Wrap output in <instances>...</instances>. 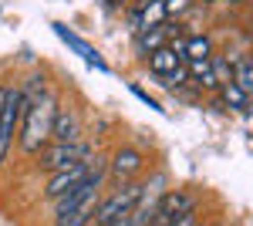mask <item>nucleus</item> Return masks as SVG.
Returning a JSON list of instances; mask_svg holds the SVG:
<instances>
[{"label":"nucleus","instance_id":"nucleus-20","mask_svg":"<svg viewBox=\"0 0 253 226\" xmlns=\"http://www.w3.org/2000/svg\"><path fill=\"white\" fill-rule=\"evenodd\" d=\"M230 3H233V7H240V3H247V0H230Z\"/></svg>","mask_w":253,"mask_h":226},{"label":"nucleus","instance_id":"nucleus-8","mask_svg":"<svg viewBox=\"0 0 253 226\" xmlns=\"http://www.w3.org/2000/svg\"><path fill=\"white\" fill-rule=\"evenodd\" d=\"M51 142H81V118L68 108L54 112V125H51Z\"/></svg>","mask_w":253,"mask_h":226},{"label":"nucleus","instance_id":"nucleus-7","mask_svg":"<svg viewBox=\"0 0 253 226\" xmlns=\"http://www.w3.org/2000/svg\"><path fill=\"white\" fill-rule=\"evenodd\" d=\"M145 64H149V75H152V78L166 81V78L172 75V71H179V68H182L186 61H182V57H179L172 47L166 44V47H159V51H152V54L145 57Z\"/></svg>","mask_w":253,"mask_h":226},{"label":"nucleus","instance_id":"nucleus-11","mask_svg":"<svg viewBox=\"0 0 253 226\" xmlns=\"http://www.w3.org/2000/svg\"><path fill=\"white\" fill-rule=\"evenodd\" d=\"M186 71H189V81H196L199 88L219 91V81H216L213 68H210V61H189V64H186Z\"/></svg>","mask_w":253,"mask_h":226},{"label":"nucleus","instance_id":"nucleus-17","mask_svg":"<svg viewBox=\"0 0 253 226\" xmlns=\"http://www.w3.org/2000/svg\"><path fill=\"white\" fill-rule=\"evenodd\" d=\"M105 7H128V0H105Z\"/></svg>","mask_w":253,"mask_h":226},{"label":"nucleus","instance_id":"nucleus-13","mask_svg":"<svg viewBox=\"0 0 253 226\" xmlns=\"http://www.w3.org/2000/svg\"><path fill=\"white\" fill-rule=\"evenodd\" d=\"M233 81L253 98V57H240V61H233Z\"/></svg>","mask_w":253,"mask_h":226},{"label":"nucleus","instance_id":"nucleus-14","mask_svg":"<svg viewBox=\"0 0 253 226\" xmlns=\"http://www.w3.org/2000/svg\"><path fill=\"white\" fill-rule=\"evenodd\" d=\"M210 68H213V75H216V81H219V88L233 81V57L213 54V57H210Z\"/></svg>","mask_w":253,"mask_h":226},{"label":"nucleus","instance_id":"nucleus-1","mask_svg":"<svg viewBox=\"0 0 253 226\" xmlns=\"http://www.w3.org/2000/svg\"><path fill=\"white\" fill-rule=\"evenodd\" d=\"M54 112H58V98L51 91H38L27 98V108L17 129V145L24 155H41L51 145V125H54Z\"/></svg>","mask_w":253,"mask_h":226},{"label":"nucleus","instance_id":"nucleus-6","mask_svg":"<svg viewBox=\"0 0 253 226\" xmlns=\"http://www.w3.org/2000/svg\"><path fill=\"white\" fill-rule=\"evenodd\" d=\"M145 169V155L135 149V145H118L112 155H108V166H105V172L118 182H132L138 172Z\"/></svg>","mask_w":253,"mask_h":226},{"label":"nucleus","instance_id":"nucleus-16","mask_svg":"<svg viewBox=\"0 0 253 226\" xmlns=\"http://www.w3.org/2000/svg\"><path fill=\"white\" fill-rule=\"evenodd\" d=\"M162 3H166V17L175 20V17H182V14H186V10L193 7L196 0H162Z\"/></svg>","mask_w":253,"mask_h":226},{"label":"nucleus","instance_id":"nucleus-19","mask_svg":"<svg viewBox=\"0 0 253 226\" xmlns=\"http://www.w3.org/2000/svg\"><path fill=\"white\" fill-rule=\"evenodd\" d=\"M199 3H206V7H213V3H216V0H199Z\"/></svg>","mask_w":253,"mask_h":226},{"label":"nucleus","instance_id":"nucleus-4","mask_svg":"<svg viewBox=\"0 0 253 226\" xmlns=\"http://www.w3.org/2000/svg\"><path fill=\"white\" fill-rule=\"evenodd\" d=\"M101 166H105L101 159H91V162H84V166H71V169L51 172V176H47V182H44V196H47V199H61L64 192L84 186V182H88Z\"/></svg>","mask_w":253,"mask_h":226},{"label":"nucleus","instance_id":"nucleus-18","mask_svg":"<svg viewBox=\"0 0 253 226\" xmlns=\"http://www.w3.org/2000/svg\"><path fill=\"white\" fill-rule=\"evenodd\" d=\"M108 226H132V223H128V220H122V223H108Z\"/></svg>","mask_w":253,"mask_h":226},{"label":"nucleus","instance_id":"nucleus-9","mask_svg":"<svg viewBox=\"0 0 253 226\" xmlns=\"http://www.w3.org/2000/svg\"><path fill=\"white\" fill-rule=\"evenodd\" d=\"M216 54V44L210 34H189V38H182V61L189 64V61H210Z\"/></svg>","mask_w":253,"mask_h":226},{"label":"nucleus","instance_id":"nucleus-3","mask_svg":"<svg viewBox=\"0 0 253 226\" xmlns=\"http://www.w3.org/2000/svg\"><path fill=\"white\" fill-rule=\"evenodd\" d=\"M95 159V145L91 142H51L47 149L38 155V166L47 172H61V169H71V166H84Z\"/></svg>","mask_w":253,"mask_h":226},{"label":"nucleus","instance_id":"nucleus-2","mask_svg":"<svg viewBox=\"0 0 253 226\" xmlns=\"http://www.w3.org/2000/svg\"><path fill=\"white\" fill-rule=\"evenodd\" d=\"M138 199H142V182L132 179V182H118L112 192L101 196V203L95 206V226H108V223H122L135 213Z\"/></svg>","mask_w":253,"mask_h":226},{"label":"nucleus","instance_id":"nucleus-12","mask_svg":"<svg viewBox=\"0 0 253 226\" xmlns=\"http://www.w3.org/2000/svg\"><path fill=\"white\" fill-rule=\"evenodd\" d=\"M54 31H58L61 38L68 41V44H71V47H75V51H78V54L84 57V61H91V64H98V71H108V68H105V61H101V57H98L95 51H91V47H88V44H84V41L78 38V34H71V31H68L64 24H54Z\"/></svg>","mask_w":253,"mask_h":226},{"label":"nucleus","instance_id":"nucleus-5","mask_svg":"<svg viewBox=\"0 0 253 226\" xmlns=\"http://www.w3.org/2000/svg\"><path fill=\"white\" fill-rule=\"evenodd\" d=\"M196 206H199L196 192H189V189H166L156 199V213H152L149 226H166V223H172L175 216H182L186 209H196Z\"/></svg>","mask_w":253,"mask_h":226},{"label":"nucleus","instance_id":"nucleus-21","mask_svg":"<svg viewBox=\"0 0 253 226\" xmlns=\"http://www.w3.org/2000/svg\"><path fill=\"white\" fill-rule=\"evenodd\" d=\"M196 226H203V223H196ZM216 226H219V223H216Z\"/></svg>","mask_w":253,"mask_h":226},{"label":"nucleus","instance_id":"nucleus-15","mask_svg":"<svg viewBox=\"0 0 253 226\" xmlns=\"http://www.w3.org/2000/svg\"><path fill=\"white\" fill-rule=\"evenodd\" d=\"M95 213H68V216H54V226H91Z\"/></svg>","mask_w":253,"mask_h":226},{"label":"nucleus","instance_id":"nucleus-10","mask_svg":"<svg viewBox=\"0 0 253 226\" xmlns=\"http://www.w3.org/2000/svg\"><path fill=\"white\" fill-rule=\"evenodd\" d=\"M219 98H223V105H226L230 112H236V115H247V112L253 108V98L243 91V88H240L236 81L223 85V88H219Z\"/></svg>","mask_w":253,"mask_h":226}]
</instances>
